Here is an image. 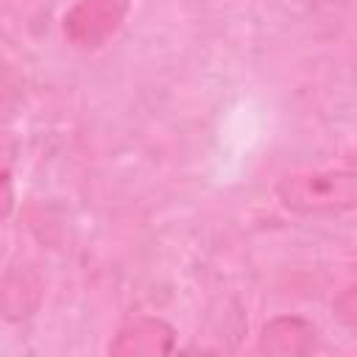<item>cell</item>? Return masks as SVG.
<instances>
[{
  "instance_id": "6da1fadb",
  "label": "cell",
  "mask_w": 357,
  "mask_h": 357,
  "mask_svg": "<svg viewBox=\"0 0 357 357\" xmlns=\"http://www.w3.org/2000/svg\"><path fill=\"white\" fill-rule=\"evenodd\" d=\"M279 201L298 215H335L357 209V170L290 173L276 187Z\"/></svg>"
},
{
  "instance_id": "7a4b0ae2",
  "label": "cell",
  "mask_w": 357,
  "mask_h": 357,
  "mask_svg": "<svg viewBox=\"0 0 357 357\" xmlns=\"http://www.w3.org/2000/svg\"><path fill=\"white\" fill-rule=\"evenodd\" d=\"M126 17V0H78L64 14V33L78 47H98Z\"/></svg>"
},
{
  "instance_id": "3957f363",
  "label": "cell",
  "mask_w": 357,
  "mask_h": 357,
  "mask_svg": "<svg viewBox=\"0 0 357 357\" xmlns=\"http://www.w3.org/2000/svg\"><path fill=\"white\" fill-rule=\"evenodd\" d=\"M176 332L162 318L137 315L126 321L114 340L109 343V354L114 357H151V354H167L173 349Z\"/></svg>"
},
{
  "instance_id": "277c9868",
  "label": "cell",
  "mask_w": 357,
  "mask_h": 357,
  "mask_svg": "<svg viewBox=\"0 0 357 357\" xmlns=\"http://www.w3.org/2000/svg\"><path fill=\"white\" fill-rule=\"evenodd\" d=\"M318 329L301 315H279L262 326L257 349L271 357H298L312 351Z\"/></svg>"
},
{
  "instance_id": "5b68a950",
  "label": "cell",
  "mask_w": 357,
  "mask_h": 357,
  "mask_svg": "<svg viewBox=\"0 0 357 357\" xmlns=\"http://www.w3.org/2000/svg\"><path fill=\"white\" fill-rule=\"evenodd\" d=\"M332 312L337 321H343L346 326H357V284L346 287L335 301H332Z\"/></svg>"
},
{
  "instance_id": "8992f818",
  "label": "cell",
  "mask_w": 357,
  "mask_h": 357,
  "mask_svg": "<svg viewBox=\"0 0 357 357\" xmlns=\"http://www.w3.org/2000/svg\"><path fill=\"white\" fill-rule=\"evenodd\" d=\"M304 3H335V0H304Z\"/></svg>"
}]
</instances>
